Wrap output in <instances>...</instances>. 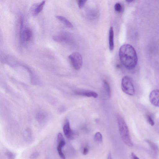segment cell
<instances>
[{"label": "cell", "instance_id": "cell-1", "mask_svg": "<svg viewBox=\"0 0 159 159\" xmlns=\"http://www.w3.org/2000/svg\"><path fill=\"white\" fill-rule=\"evenodd\" d=\"M119 55L121 63L126 68L131 70L136 67L138 62L137 56L132 46L129 44L122 45L119 49Z\"/></svg>", "mask_w": 159, "mask_h": 159}, {"label": "cell", "instance_id": "cell-2", "mask_svg": "<svg viewBox=\"0 0 159 159\" xmlns=\"http://www.w3.org/2000/svg\"><path fill=\"white\" fill-rule=\"evenodd\" d=\"M117 120L119 133L124 143L130 147L133 144L130 135L127 125L123 118L120 115H117Z\"/></svg>", "mask_w": 159, "mask_h": 159}, {"label": "cell", "instance_id": "cell-3", "mask_svg": "<svg viewBox=\"0 0 159 159\" xmlns=\"http://www.w3.org/2000/svg\"><path fill=\"white\" fill-rule=\"evenodd\" d=\"M20 38L21 43L25 44L30 42L32 38V32L29 28L24 27V19L22 16L20 17L19 31Z\"/></svg>", "mask_w": 159, "mask_h": 159}, {"label": "cell", "instance_id": "cell-4", "mask_svg": "<svg viewBox=\"0 0 159 159\" xmlns=\"http://www.w3.org/2000/svg\"><path fill=\"white\" fill-rule=\"evenodd\" d=\"M121 87L122 91L126 94L134 95L135 90L131 78L126 75L124 76L121 80Z\"/></svg>", "mask_w": 159, "mask_h": 159}, {"label": "cell", "instance_id": "cell-5", "mask_svg": "<svg viewBox=\"0 0 159 159\" xmlns=\"http://www.w3.org/2000/svg\"><path fill=\"white\" fill-rule=\"evenodd\" d=\"M74 68L76 70L80 69L83 64V60L81 54L77 52H75L70 54L68 57Z\"/></svg>", "mask_w": 159, "mask_h": 159}, {"label": "cell", "instance_id": "cell-6", "mask_svg": "<svg viewBox=\"0 0 159 159\" xmlns=\"http://www.w3.org/2000/svg\"><path fill=\"white\" fill-rule=\"evenodd\" d=\"M63 129L64 135L68 139H73L78 136L77 133L71 130L69 121L68 119H66L65 121Z\"/></svg>", "mask_w": 159, "mask_h": 159}, {"label": "cell", "instance_id": "cell-7", "mask_svg": "<svg viewBox=\"0 0 159 159\" xmlns=\"http://www.w3.org/2000/svg\"><path fill=\"white\" fill-rule=\"evenodd\" d=\"M70 34L66 32H60L52 37L53 40L58 43L68 42L70 41Z\"/></svg>", "mask_w": 159, "mask_h": 159}, {"label": "cell", "instance_id": "cell-8", "mask_svg": "<svg viewBox=\"0 0 159 159\" xmlns=\"http://www.w3.org/2000/svg\"><path fill=\"white\" fill-rule=\"evenodd\" d=\"M74 93L77 95L95 98H97L98 95V93L94 91L83 89L75 90Z\"/></svg>", "mask_w": 159, "mask_h": 159}, {"label": "cell", "instance_id": "cell-9", "mask_svg": "<svg viewBox=\"0 0 159 159\" xmlns=\"http://www.w3.org/2000/svg\"><path fill=\"white\" fill-rule=\"evenodd\" d=\"M149 99L153 105L159 107V90L155 89L152 91L149 94Z\"/></svg>", "mask_w": 159, "mask_h": 159}, {"label": "cell", "instance_id": "cell-10", "mask_svg": "<svg viewBox=\"0 0 159 159\" xmlns=\"http://www.w3.org/2000/svg\"><path fill=\"white\" fill-rule=\"evenodd\" d=\"M102 91L103 97L104 100L109 99L111 96L110 87L107 81L105 80L102 81Z\"/></svg>", "mask_w": 159, "mask_h": 159}, {"label": "cell", "instance_id": "cell-11", "mask_svg": "<svg viewBox=\"0 0 159 159\" xmlns=\"http://www.w3.org/2000/svg\"><path fill=\"white\" fill-rule=\"evenodd\" d=\"M45 3V1L34 4L31 8V12L34 16L38 15L43 10Z\"/></svg>", "mask_w": 159, "mask_h": 159}, {"label": "cell", "instance_id": "cell-12", "mask_svg": "<svg viewBox=\"0 0 159 159\" xmlns=\"http://www.w3.org/2000/svg\"><path fill=\"white\" fill-rule=\"evenodd\" d=\"M58 145L57 150L58 154L61 159H65V156L62 151V148L65 145L66 142L64 139L57 140Z\"/></svg>", "mask_w": 159, "mask_h": 159}, {"label": "cell", "instance_id": "cell-13", "mask_svg": "<svg viewBox=\"0 0 159 159\" xmlns=\"http://www.w3.org/2000/svg\"><path fill=\"white\" fill-rule=\"evenodd\" d=\"M114 33L113 28L112 27H111L109 30V48L110 50L112 51L114 49Z\"/></svg>", "mask_w": 159, "mask_h": 159}, {"label": "cell", "instance_id": "cell-14", "mask_svg": "<svg viewBox=\"0 0 159 159\" xmlns=\"http://www.w3.org/2000/svg\"><path fill=\"white\" fill-rule=\"evenodd\" d=\"M56 17L67 28H71L73 27V25L65 17L61 16H57Z\"/></svg>", "mask_w": 159, "mask_h": 159}, {"label": "cell", "instance_id": "cell-15", "mask_svg": "<svg viewBox=\"0 0 159 159\" xmlns=\"http://www.w3.org/2000/svg\"><path fill=\"white\" fill-rule=\"evenodd\" d=\"M145 141L149 145L151 149L153 150L155 152H157L158 151V148L156 144L148 139H146Z\"/></svg>", "mask_w": 159, "mask_h": 159}, {"label": "cell", "instance_id": "cell-16", "mask_svg": "<svg viewBox=\"0 0 159 159\" xmlns=\"http://www.w3.org/2000/svg\"><path fill=\"white\" fill-rule=\"evenodd\" d=\"M94 139L95 141L97 142L101 143L102 142V135L99 132H97L95 134Z\"/></svg>", "mask_w": 159, "mask_h": 159}, {"label": "cell", "instance_id": "cell-17", "mask_svg": "<svg viewBox=\"0 0 159 159\" xmlns=\"http://www.w3.org/2000/svg\"><path fill=\"white\" fill-rule=\"evenodd\" d=\"M146 118L148 122L151 125L153 126L154 125V121L151 115L149 114H147Z\"/></svg>", "mask_w": 159, "mask_h": 159}, {"label": "cell", "instance_id": "cell-18", "mask_svg": "<svg viewBox=\"0 0 159 159\" xmlns=\"http://www.w3.org/2000/svg\"><path fill=\"white\" fill-rule=\"evenodd\" d=\"M114 9L116 11L120 12L122 10V6L120 3H117L114 5Z\"/></svg>", "mask_w": 159, "mask_h": 159}, {"label": "cell", "instance_id": "cell-19", "mask_svg": "<svg viewBox=\"0 0 159 159\" xmlns=\"http://www.w3.org/2000/svg\"><path fill=\"white\" fill-rule=\"evenodd\" d=\"M86 2V0H79L78 1V4L79 7L80 9L84 7Z\"/></svg>", "mask_w": 159, "mask_h": 159}, {"label": "cell", "instance_id": "cell-20", "mask_svg": "<svg viewBox=\"0 0 159 159\" xmlns=\"http://www.w3.org/2000/svg\"><path fill=\"white\" fill-rule=\"evenodd\" d=\"M39 155V153L37 152H34L32 153L30 156V158L34 159L37 158Z\"/></svg>", "mask_w": 159, "mask_h": 159}, {"label": "cell", "instance_id": "cell-21", "mask_svg": "<svg viewBox=\"0 0 159 159\" xmlns=\"http://www.w3.org/2000/svg\"><path fill=\"white\" fill-rule=\"evenodd\" d=\"M89 152V149L87 147H84L83 151V154L84 155H86Z\"/></svg>", "mask_w": 159, "mask_h": 159}, {"label": "cell", "instance_id": "cell-22", "mask_svg": "<svg viewBox=\"0 0 159 159\" xmlns=\"http://www.w3.org/2000/svg\"><path fill=\"white\" fill-rule=\"evenodd\" d=\"M131 156L132 159H140L134 153L132 152Z\"/></svg>", "mask_w": 159, "mask_h": 159}, {"label": "cell", "instance_id": "cell-23", "mask_svg": "<svg viewBox=\"0 0 159 159\" xmlns=\"http://www.w3.org/2000/svg\"><path fill=\"white\" fill-rule=\"evenodd\" d=\"M107 159H112L111 153V152H109L108 154Z\"/></svg>", "mask_w": 159, "mask_h": 159}]
</instances>
